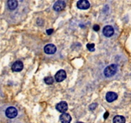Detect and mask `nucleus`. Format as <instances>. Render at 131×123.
Wrapping results in <instances>:
<instances>
[{
    "label": "nucleus",
    "mask_w": 131,
    "mask_h": 123,
    "mask_svg": "<svg viewBox=\"0 0 131 123\" xmlns=\"http://www.w3.org/2000/svg\"><path fill=\"white\" fill-rule=\"evenodd\" d=\"M118 68L116 64H111L108 66L103 71V74L106 77H112L117 74Z\"/></svg>",
    "instance_id": "nucleus-1"
},
{
    "label": "nucleus",
    "mask_w": 131,
    "mask_h": 123,
    "mask_svg": "<svg viewBox=\"0 0 131 123\" xmlns=\"http://www.w3.org/2000/svg\"><path fill=\"white\" fill-rule=\"evenodd\" d=\"M5 114H6L7 117L9 119H13L16 117V116L18 115V110L13 106H10L6 109Z\"/></svg>",
    "instance_id": "nucleus-2"
},
{
    "label": "nucleus",
    "mask_w": 131,
    "mask_h": 123,
    "mask_svg": "<svg viewBox=\"0 0 131 123\" xmlns=\"http://www.w3.org/2000/svg\"><path fill=\"white\" fill-rule=\"evenodd\" d=\"M90 4L88 0H80L77 3V7L80 9H89Z\"/></svg>",
    "instance_id": "nucleus-3"
},
{
    "label": "nucleus",
    "mask_w": 131,
    "mask_h": 123,
    "mask_svg": "<svg viewBox=\"0 0 131 123\" xmlns=\"http://www.w3.org/2000/svg\"><path fill=\"white\" fill-rule=\"evenodd\" d=\"M66 78V73L64 70H59L55 75V79L58 82H61Z\"/></svg>",
    "instance_id": "nucleus-4"
},
{
    "label": "nucleus",
    "mask_w": 131,
    "mask_h": 123,
    "mask_svg": "<svg viewBox=\"0 0 131 123\" xmlns=\"http://www.w3.org/2000/svg\"><path fill=\"white\" fill-rule=\"evenodd\" d=\"M114 33V30L112 26H106L103 28V35L106 37H111Z\"/></svg>",
    "instance_id": "nucleus-5"
},
{
    "label": "nucleus",
    "mask_w": 131,
    "mask_h": 123,
    "mask_svg": "<svg viewBox=\"0 0 131 123\" xmlns=\"http://www.w3.org/2000/svg\"><path fill=\"white\" fill-rule=\"evenodd\" d=\"M44 50H45V52L46 54H48V55H52L54 54L55 52H56L57 48L56 47V45L52 44H47L45 48H44Z\"/></svg>",
    "instance_id": "nucleus-6"
},
{
    "label": "nucleus",
    "mask_w": 131,
    "mask_h": 123,
    "mask_svg": "<svg viewBox=\"0 0 131 123\" xmlns=\"http://www.w3.org/2000/svg\"><path fill=\"white\" fill-rule=\"evenodd\" d=\"M56 109L61 113H65L68 110V104L66 101H61L56 105Z\"/></svg>",
    "instance_id": "nucleus-7"
},
{
    "label": "nucleus",
    "mask_w": 131,
    "mask_h": 123,
    "mask_svg": "<svg viewBox=\"0 0 131 123\" xmlns=\"http://www.w3.org/2000/svg\"><path fill=\"white\" fill-rule=\"evenodd\" d=\"M66 7V2L64 1H57L53 5V9L57 12H60Z\"/></svg>",
    "instance_id": "nucleus-8"
},
{
    "label": "nucleus",
    "mask_w": 131,
    "mask_h": 123,
    "mask_svg": "<svg viewBox=\"0 0 131 123\" xmlns=\"http://www.w3.org/2000/svg\"><path fill=\"white\" fill-rule=\"evenodd\" d=\"M23 69H24V63L20 61H15L12 66V70L15 72H20L22 71Z\"/></svg>",
    "instance_id": "nucleus-9"
},
{
    "label": "nucleus",
    "mask_w": 131,
    "mask_h": 123,
    "mask_svg": "<svg viewBox=\"0 0 131 123\" xmlns=\"http://www.w3.org/2000/svg\"><path fill=\"white\" fill-rule=\"evenodd\" d=\"M117 98H118V95L114 92H108L106 95V100L108 103H112L115 100L117 99Z\"/></svg>",
    "instance_id": "nucleus-10"
},
{
    "label": "nucleus",
    "mask_w": 131,
    "mask_h": 123,
    "mask_svg": "<svg viewBox=\"0 0 131 123\" xmlns=\"http://www.w3.org/2000/svg\"><path fill=\"white\" fill-rule=\"evenodd\" d=\"M60 121L61 123H70L71 121V117L67 113L62 114L60 116Z\"/></svg>",
    "instance_id": "nucleus-11"
},
{
    "label": "nucleus",
    "mask_w": 131,
    "mask_h": 123,
    "mask_svg": "<svg viewBox=\"0 0 131 123\" xmlns=\"http://www.w3.org/2000/svg\"><path fill=\"white\" fill-rule=\"evenodd\" d=\"M18 5V2L16 0H9V1H7V6H8L9 9H11V10L16 9Z\"/></svg>",
    "instance_id": "nucleus-12"
},
{
    "label": "nucleus",
    "mask_w": 131,
    "mask_h": 123,
    "mask_svg": "<svg viewBox=\"0 0 131 123\" xmlns=\"http://www.w3.org/2000/svg\"><path fill=\"white\" fill-rule=\"evenodd\" d=\"M113 123H125V118L121 115H117L113 119Z\"/></svg>",
    "instance_id": "nucleus-13"
},
{
    "label": "nucleus",
    "mask_w": 131,
    "mask_h": 123,
    "mask_svg": "<svg viewBox=\"0 0 131 123\" xmlns=\"http://www.w3.org/2000/svg\"><path fill=\"white\" fill-rule=\"evenodd\" d=\"M54 82V79L52 76H47L45 78V82L47 85H52Z\"/></svg>",
    "instance_id": "nucleus-14"
},
{
    "label": "nucleus",
    "mask_w": 131,
    "mask_h": 123,
    "mask_svg": "<svg viewBox=\"0 0 131 123\" xmlns=\"http://www.w3.org/2000/svg\"><path fill=\"white\" fill-rule=\"evenodd\" d=\"M87 48L90 52H93V51H95V44H93V43L88 44H87Z\"/></svg>",
    "instance_id": "nucleus-15"
},
{
    "label": "nucleus",
    "mask_w": 131,
    "mask_h": 123,
    "mask_svg": "<svg viewBox=\"0 0 131 123\" xmlns=\"http://www.w3.org/2000/svg\"><path fill=\"white\" fill-rule=\"evenodd\" d=\"M96 106H97V104H92L89 106V109L93 111V110H94V109L96 108Z\"/></svg>",
    "instance_id": "nucleus-16"
},
{
    "label": "nucleus",
    "mask_w": 131,
    "mask_h": 123,
    "mask_svg": "<svg viewBox=\"0 0 131 123\" xmlns=\"http://www.w3.org/2000/svg\"><path fill=\"white\" fill-rule=\"evenodd\" d=\"M99 29H100V26L98 25H95L93 26V30L95 31H99Z\"/></svg>",
    "instance_id": "nucleus-17"
},
{
    "label": "nucleus",
    "mask_w": 131,
    "mask_h": 123,
    "mask_svg": "<svg viewBox=\"0 0 131 123\" xmlns=\"http://www.w3.org/2000/svg\"><path fill=\"white\" fill-rule=\"evenodd\" d=\"M52 32H53V29H52V28H50V29H47V33L48 34V35H50V34H52Z\"/></svg>",
    "instance_id": "nucleus-18"
},
{
    "label": "nucleus",
    "mask_w": 131,
    "mask_h": 123,
    "mask_svg": "<svg viewBox=\"0 0 131 123\" xmlns=\"http://www.w3.org/2000/svg\"><path fill=\"white\" fill-rule=\"evenodd\" d=\"M108 114H108V112H107V111H106V113L104 114V115H103V118L104 119L107 118L108 117Z\"/></svg>",
    "instance_id": "nucleus-19"
},
{
    "label": "nucleus",
    "mask_w": 131,
    "mask_h": 123,
    "mask_svg": "<svg viewBox=\"0 0 131 123\" xmlns=\"http://www.w3.org/2000/svg\"><path fill=\"white\" fill-rule=\"evenodd\" d=\"M77 123H83V122H77Z\"/></svg>",
    "instance_id": "nucleus-20"
}]
</instances>
